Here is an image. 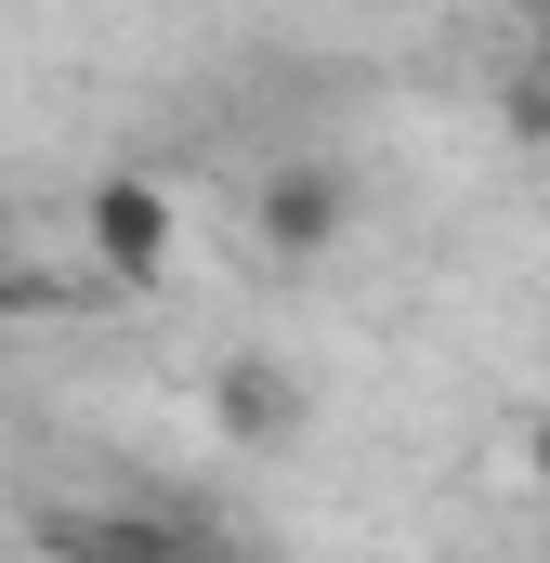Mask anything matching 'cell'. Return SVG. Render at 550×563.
<instances>
[{"instance_id":"obj_5","label":"cell","mask_w":550,"mask_h":563,"mask_svg":"<svg viewBox=\"0 0 550 563\" xmlns=\"http://www.w3.org/2000/svg\"><path fill=\"white\" fill-rule=\"evenodd\" d=\"M498 132L525 144V157H550V79H538V66H512V92H498Z\"/></svg>"},{"instance_id":"obj_6","label":"cell","mask_w":550,"mask_h":563,"mask_svg":"<svg viewBox=\"0 0 550 563\" xmlns=\"http://www.w3.org/2000/svg\"><path fill=\"white\" fill-rule=\"evenodd\" d=\"M525 472H538V485H550V407H538V420H525Z\"/></svg>"},{"instance_id":"obj_8","label":"cell","mask_w":550,"mask_h":563,"mask_svg":"<svg viewBox=\"0 0 550 563\" xmlns=\"http://www.w3.org/2000/svg\"><path fill=\"white\" fill-rule=\"evenodd\" d=\"M525 26H550V0H525Z\"/></svg>"},{"instance_id":"obj_7","label":"cell","mask_w":550,"mask_h":563,"mask_svg":"<svg viewBox=\"0 0 550 563\" xmlns=\"http://www.w3.org/2000/svg\"><path fill=\"white\" fill-rule=\"evenodd\" d=\"M525 66H538V79H550V26H525Z\"/></svg>"},{"instance_id":"obj_3","label":"cell","mask_w":550,"mask_h":563,"mask_svg":"<svg viewBox=\"0 0 550 563\" xmlns=\"http://www.w3.org/2000/svg\"><path fill=\"white\" fill-rule=\"evenodd\" d=\"M53 563H223V538L197 511H157V498H106V511H66Z\"/></svg>"},{"instance_id":"obj_2","label":"cell","mask_w":550,"mask_h":563,"mask_svg":"<svg viewBox=\"0 0 550 563\" xmlns=\"http://www.w3.org/2000/svg\"><path fill=\"white\" fill-rule=\"evenodd\" d=\"M79 250H92L106 288H170V263H184V210H170V184H157V170H106V184L79 197Z\"/></svg>"},{"instance_id":"obj_1","label":"cell","mask_w":550,"mask_h":563,"mask_svg":"<svg viewBox=\"0 0 550 563\" xmlns=\"http://www.w3.org/2000/svg\"><path fill=\"white\" fill-rule=\"evenodd\" d=\"M341 236H354V170L341 157H275L263 184H250V250H263L275 276H315Z\"/></svg>"},{"instance_id":"obj_4","label":"cell","mask_w":550,"mask_h":563,"mask_svg":"<svg viewBox=\"0 0 550 563\" xmlns=\"http://www.w3.org/2000/svg\"><path fill=\"white\" fill-rule=\"evenodd\" d=\"M301 420H315V394H301L288 354H223V367H210V432H223V445L275 459V445H301Z\"/></svg>"}]
</instances>
